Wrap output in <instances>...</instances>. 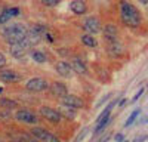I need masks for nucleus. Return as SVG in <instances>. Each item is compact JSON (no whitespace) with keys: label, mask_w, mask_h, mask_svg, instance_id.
<instances>
[{"label":"nucleus","mask_w":148,"mask_h":142,"mask_svg":"<svg viewBox=\"0 0 148 142\" xmlns=\"http://www.w3.org/2000/svg\"><path fill=\"white\" fill-rule=\"evenodd\" d=\"M19 14H21V10L18 8H6V9H2V12H0V24L8 22L10 18L18 16Z\"/></svg>","instance_id":"nucleus-8"},{"label":"nucleus","mask_w":148,"mask_h":142,"mask_svg":"<svg viewBox=\"0 0 148 142\" xmlns=\"http://www.w3.org/2000/svg\"><path fill=\"white\" fill-rule=\"evenodd\" d=\"M40 36L39 34H37L33 28L31 30H28L27 31V36H25V40H27V43L30 44V46H34V44H37V43H39L40 42Z\"/></svg>","instance_id":"nucleus-17"},{"label":"nucleus","mask_w":148,"mask_h":142,"mask_svg":"<svg viewBox=\"0 0 148 142\" xmlns=\"http://www.w3.org/2000/svg\"><path fill=\"white\" fill-rule=\"evenodd\" d=\"M22 142H39V141H37L30 132L28 133H24V141Z\"/></svg>","instance_id":"nucleus-26"},{"label":"nucleus","mask_w":148,"mask_h":142,"mask_svg":"<svg viewBox=\"0 0 148 142\" xmlns=\"http://www.w3.org/2000/svg\"><path fill=\"white\" fill-rule=\"evenodd\" d=\"M142 92H144V89H139V92H136V95L132 98V102H136L139 98H141V95H142Z\"/></svg>","instance_id":"nucleus-28"},{"label":"nucleus","mask_w":148,"mask_h":142,"mask_svg":"<svg viewBox=\"0 0 148 142\" xmlns=\"http://www.w3.org/2000/svg\"><path fill=\"white\" fill-rule=\"evenodd\" d=\"M25 52H27V49H24V47H22L19 43H18V44H12V46H10V53H12V56L16 58V59L24 58V56H25Z\"/></svg>","instance_id":"nucleus-16"},{"label":"nucleus","mask_w":148,"mask_h":142,"mask_svg":"<svg viewBox=\"0 0 148 142\" xmlns=\"http://www.w3.org/2000/svg\"><path fill=\"white\" fill-rule=\"evenodd\" d=\"M31 56H33L34 61H36V62H39V64L46 62V56H45V53H42V52H39V51H33V52H31Z\"/></svg>","instance_id":"nucleus-23"},{"label":"nucleus","mask_w":148,"mask_h":142,"mask_svg":"<svg viewBox=\"0 0 148 142\" xmlns=\"http://www.w3.org/2000/svg\"><path fill=\"white\" fill-rule=\"evenodd\" d=\"M49 89H51V93L53 95V96H56V98H64L67 95V86L64 85V83L55 81L52 86H49Z\"/></svg>","instance_id":"nucleus-9"},{"label":"nucleus","mask_w":148,"mask_h":142,"mask_svg":"<svg viewBox=\"0 0 148 142\" xmlns=\"http://www.w3.org/2000/svg\"><path fill=\"white\" fill-rule=\"evenodd\" d=\"M16 105L18 104L15 101H12V99H5V98L0 99V106H2L3 110H6V111H9L12 108H16Z\"/></svg>","instance_id":"nucleus-21"},{"label":"nucleus","mask_w":148,"mask_h":142,"mask_svg":"<svg viewBox=\"0 0 148 142\" xmlns=\"http://www.w3.org/2000/svg\"><path fill=\"white\" fill-rule=\"evenodd\" d=\"M120 15H121L123 24L127 25V27H138L141 24V15H139L138 9L135 8L133 5H130V3H126V2L121 3Z\"/></svg>","instance_id":"nucleus-2"},{"label":"nucleus","mask_w":148,"mask_h":142,"mask_svg":"<svg viewBox=\"0 0 148 142\" xmlns=\"http://www.w3.org/2000/svg\"><path fill=\"white\" fill-rule=\"evenodd\" d=\"M139 114H141V110L139 108H136V110H135L130 115H129V118H127V120H126V123H125V127H129V126H132L133 123H135V120H136V118L139 117Z\"/></svg>","instance_id":"nucleus-22"},{"label":"nucleus","mask_w":148,"mask_h":142,"mask_svg":"<svg viewBox=\"0 0 148 142\" xmlns=\"http://www.w3.org/2000/svg\"><path fill=\"white\" fill-rule=\"evenodd\" d=\"M80 39H82V43H83V44L89 46V47H95V46L98 44L96 39L93 37V36H89V34H83Z\"/></svg>","instance_id":"nucleus-20"},{"label":"nucleus","mask_w":148,"mask_h":142,"mask_svg":"<svg viewBox=\"0 0 148 142\" xmlns=\"http://www.w3.org/2000/svg\"><path fill=\"white\" fill-rule=\"evenodd\" d=\"M64 113H65V115H67V117H70V118H73V117H74V113H71V111L67 108V106H65V111H64Z\"/></svg>","instance_id":"nucleus-30"},{"label":"nucleus","mask_w":148,"mask_h":142,"mask_svg":"<svg viewBox=\"0 0 148 142\" xmlns=\"http://www.w3.org/2000/svg\"><path fill=\"white\" fill-rule=\"evenodd\" d=\"M0 93H2V87H0Z\"/></svg>","instance_id":"nucleus-33"},{"label":"nucleus","mask_w":148,"mask_h":142,"mask_svg":"<svg viewBox=\"0 0 148 142\" xmlns=\"http://www.w3.org/2000/svg\"><path fill=\"white\" fill-rule=\"evenodd\" d=\"M42 142H61V141H59V139H58L55 135H52V133H47V135H46V138H45Z\"/></svg>","instance_id":"nucleus-25"},{"label":"nucleus","mask_w":148,"mask_h":142,"mask_svg":"<svg viewBox=\"0 0 148 142\" xmlns=\"http://www.w3.org/2000/svg\"><path fill=\"white\" fill-rule=\"evenodd\" d=\"M123 141H125V139H123V135L119 133V135L116 136V142H123Z\"/></svg>","instance_id":"nucleus-31"},{"label":"nucleus","mask_w":148,"mask_h":142,"mask_svg":"<svg viewBox=\"0 0 148 142\" xmlns=\"http://www.w3.org/2000/svg\"><path fill=\"white\" fill-rule=\"evenodd\" d=\"M40 114L46 118V120H49L51 123H61L62 122V115H61V113L55 108H51V106H42L40 108Z\"/></svg>","instance_id":"nucleus-4"},{"label":"nucleus","mask_w":148,"mask_h":142,"mask_svg":"<svg viewBox=\"0 0 148 142\" xmlns=\"http://www.w3.org/2000/svg\"><path fill=\"white\" fill-rule=\"evenodd\" d=\"M56 71H58V74H61L62 77H71L73 76V70H71L70 64L64 62V61H59L56 64Z\"/></svg>","instance_id":"nucleus-13"},{"label":"nucleus","mask_w":148,"mask_h":142,"mask_svg":"<svg viewBox=\"0 0 148 142\" xmlns=\"http://www.w3.org/2000/svg\"><path fill=\"white\" fill-rule=\"evenodd\" d=\"M110 122H111V117L105 118V120H102L101 123H98V124H96V127H95V133H96V135H98V133H101L102 130H104V129L110 124Z\"/></svg>","instance_id":"nucleus-24"},{"label":"nucleus","mask_w":148,"mask_h":142,"mask_svg":"<svg viewBox=\"0 0 148 142\" xmlns=\"http://www.w3.org/2000/svg\"><path fill=\"white\" fill-rule=\"evenodd\" d=\"M27 28L22 25V24H10V25L5 27L2 30V34H3V37L8 43L12 44H18L21 43L24 39H25V36H27Z\"/></svg>","instance_id":"nucleus-1"},{"label":"nucleus","mask_w":148,"mask_h":142,"mask_svg":"<svg viewBox=\"0 0 148 142\" xmlns=\"http://www.w3.org/2000/svg\"><path fill=\"white\" fill-rule=\"evenodd\" d=\"M0 80H3V81H19L21 80V74L15 73V71H12V70H3V71H0Z\"/></svg>","instance_id":"nucleus-10"},{"label":"nucleus","mask_w":148,"mask_h":142,"mask_svg":"<svg viewBox=\"0 0 148 142\" xmlns=\"http://www.w3.org/2000/svg\"><path fill=\"white\" fill-rule=\"evenodd\" d=\"M123 46L119 43V40H114V42H108V53L111 56H120L123 55Z\"/></svg>","instance_id":"nucleus-12"},{"label":"nucleus","mask_w":148,"mask_h":142,"mask_svg":"<svg viewBox=\"0 0 148 142\" xmlns=\"http://www.w3.org/2000/svg\"><path fill=\"white\" fill-rule=\"evenodd\" d=\"M47 87H49L47 81L45 79H40V77H36V79H31L27 81V89L31 92H43Z\"/></svg>","instance_id":"nucleus-5"},{"label":"nucleus","mask_w":148,"mask_h":142,"mask_svg":"<svg viewBox=\"0 0 148 142\" xmlns=\"http://www.w3.org/2000/svg\"><path fill=\"white\" fill-rule=\"evenodd\" d=\"M14 142H22V139H18V141H14Z\"/></svg>","instance_id":"nucleus-32"},{"label":"nucleus","mask_w":148,"mask_h":142,"mask_svg":"<svg viewBox=\"0 0 148 142\" xmlns=\"http://www.w3.org/2000/svg\"><path fill=\"white\" fill-rule=\"evenodd\" d=\"M104 36L107 42H114L117 40V27L114 24H108V25L104 27Z\"/></svg>","instance_id":"nucleus-11"},{"label":"nucleus","mask_w":148,"mask_h":142,"mask_svg":"<svg viewBox=\"0 0 148 142\" xmlns=\"http://www.w3.org/2000/svg\"><path fill=\"white\" fill-rule=\"evenodd\" d=\"M0 142H2V141H0Z\"/></svg>","instance_id":"nucleus-35"},{"label":"nucleus","mask_w":148,"mask_h":142,"mask_svg":"<svg viewBox=\"0 0 148 142\" xmlns=\"http://www.w3.org/2000/svg\"><path fill=\"white\" fill-rule=\"evenodd\" d=\"M70 67H71V70H74V71H76V73H79V74H88V68H86V65L80 61L79 58H74Z\"/></svg>","instance_id":"nucleus-15"},{"label":"nucleus","mask_w":148,"mask_h":142,"mask_svg":"<svg viewBox=\"0 0 148 142\" xmlns=\"http://www.w3.org/2000/svg\"><path fill=\"white\" fill-rule=\"evenodd\" d=\"M45 6H56L59 2H58V0H43V2H42Z\"/></svg>","instance_id":"nucleus-27"},{"label":"nucleus","mask_w":148,"mask_h":142,"mask_svg":"<svg viewBox=\"0 0 148 142\" xmlns=\"http://www.w3.org/2000/svg\"><path fill=\"white\" fill-rule=\"evenodd\" d=\"M30 133H31L37 141H43L49 132H47L46 129H42V127H34V129H31V132H30Z\"/></svg>","instance_id":"nucleus-18"},{"label":"nucleus","mask_w":148,"mask_h":142,"mask_svg":"<svg viewBox=\"0 0 148 142\" xmlns=\"http://www.w3.org/2000/svg\"><path fill=\"white\" fill-rule=\"evenodd\" d=\"M15 118L18 122H22V123H28V124H36L37 122V117L34 113L28 111V110H19L16 114H15Z\"/></svg>","instance_id":"nucleus-6"},{"label":"nucleus","mask_w":148,"mask_h":142,"mask_svg":"<svg viewBox=\"0 0 148 142\" xmlns=\"http://www.w3.org/2000/svg\"><path fill=\"white\" fill-rule=\"evenodd\" d=\"M62 104L67 108H83V105H84L83 99L76 96V95H65L62 98Z\"/></svg>","instance_id":"nucleus-7"},{"label":"nucleus","mask_w":148,"mask_h":142,"mask_svg":"<svg viewBox=\"0 0 148 142\" xmlns=\"http://www.w3.org/2000/svg\"><path fill=\"white\" fill-rule=\"evenodd\" d=\"M5 65H6V58L3 56L2 52H0V68H3Z\"/></svg>","instance_id":"nucleus-29"},{"label":"nucleus","mask_w":148,"mask_h":142,"mask_svg":"<svg viewBox=\"0 0 148 142\" xmlns=\"http://www.w3.org/2000/svg\"><path fill=\"white\" fill-rule=\"evenodd\" d=\"M101 22H99V19H98L96 16H89V18H86L84 21H83V30L84 31H88L89 33V36H93V34H96V33H99L101 31Z\"/></svg>","instance_id":"nucleus-3"},{"label":"nucleus","mask_w":148,"mask_h":142,"mask_svg":"<svg viewBox=\"0 0 148 142\" xmlns=\"http://www.w3.org/2000/svg\"><path fill=\"white\" fill-rule=\"evenodd\" d=\"M123 142H129V141H123Z\"/></svg>","instance_id":"nucleus-34"},{"label":"nucleus","mask_w":148,"mask_h":142,"mask_svg":"<svg viewBox=\"0 0 148 142\" xmlns=\"http://www.w3.org/2000/svg\"><path fill=\"white\" fill-rule=\"evenodd\" d=\"M70 8L76 15H83L86 12V9H88L86 8V3L82 2V0H73V2L70 3Z\"/></svg>","instance_id":"nucleus-14"},{"label":"nucleus","mask_w":148,"mask_h":142,"mask_svg":"<svg viewBox=\"0 0 148 142\" xmlns=\"http://www.w3.org/2000/svg\"><path fill=\"white\" fill-rule=\"evenodd\" d=\"M114 105H116V101H111L110 104H108V106H107V108L101 113V115L99 117H98V120H96V123H101L102 120H105V118H108L110 117V114H111V110H113L114 108Z\"/></svg>","instance_id":"nucleus-19"}]
</instances>
